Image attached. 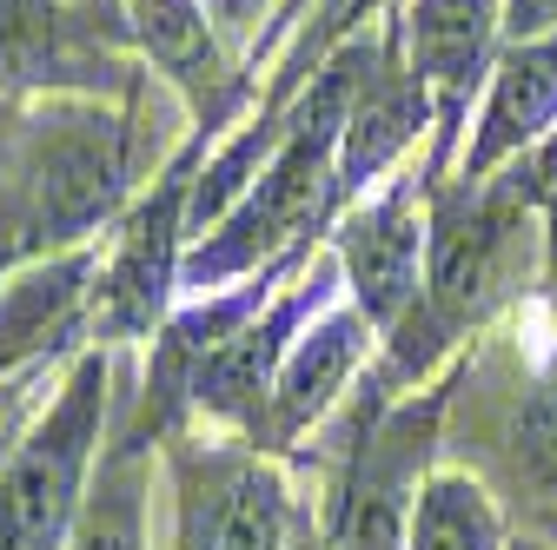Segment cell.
<instances>
[{"label": "cell", "mask_w": 557, "mask_h": 550, "mask_svg": "<svg viewBox=\"0 0 557 550\" xmlns=\"http://www.w3.org/2000/svg\"><path fill=\"white\" fill-rule=\"evenodd\" d=\"M550 265L544 205L531 192L524 160L484 173V179H438L432 186V239H425V292L385 332L379 378L398 391L425 378L458 338L492 325L511 299Z\"/></svg>", "instance_id": "obj_1"}, {"label": "cell", "mask_w": 557, "mask_h": 550, "mask_svg": "<svg viewBox=\"0 0 557 550\" xmlns=\"http://www.w3.org/2000/svg\"><path fill=\"white\" fill-rule=\"evenodd\" d=\"M372 40L379 34L352 27L319 60V74L286 107V126H278V140H272L265 166L252 173V186L233 199V213L213 233H199L186 246L180 299L239 286V279H252V272H265L278 259L312 252L319 239H332V226L345 220L338 140H345V113H352L359 74H366V60H372Z\"/></svg>", "instance_id": "obj_2"}, {"label": "cell", "mask_w": 557, "mask_h": 550, "mask_svg": "<svg viewBox=\"0 0 557 550\" xmlns=\"http://www.w3.org/2000/svg\"><path fill=\"white\" fill-rule=\"evenodd\" d=\"M139 100L47 93L21 107L0 173V279L34 259L100 246L139 192Z\"/></svg>", "instance_id": "obj_3"}, {"label": "cell", "mask_w": 557, "mask_h": 550, "mask_svg": "<svg viewBox=\"0 0 557 550\" xmlns=\"http://www.w3.org/2000/svg\"><path fill=\"white\" fill-rule=\"evenodd\" d=\"M120 411V352L66 359L40 418L0 451V550H66Z\"/></svg>", "instance_id": "obj_4"}, {"label": "cell", "mask_w": 557, "mask_h": 550, "mask_svg": "<svg viewBox=\"0 0 557 550\" xmlns=\"http://www.w3.org/2000/svg\"><path fill=\"white\" fill-rule=\"evenodd\" d=\"M465 372H451L445 385H425L411 398H392V385L372 365V398L338 425V464H332V491L319 504V530L332 550H405L411 537V511L418 491L432 485V451H438V425L451 411Z\"/></svg>", "instance_id": "obj_5"}, {"label": "cell", "mask_w": 557, "mask_h": 550, "mask_svg": "<svg viewBox=\"0 0 557 550\" xmlns=\"http://www.w3.org/2000/svg\"><path fill=\"white\" fill-rule=\"evenodd\" d=\"M226 133L193 126L180 153L153 173V186H139L120 226L100 239V272H94V346L126 352V346H153V332L180 305V265L193 246V186L199 166L213 160Z\"/></svg>", "instance_id": "obj_6"}, {"label": "cell", "mask_w": 557, "mask_h": 550, "mask_svg": "<svg viewBox=\"0 0 557 550\" xmlns=\"http://www.w3.org/2000/svg\"><path fill=\"white\" fill-rule=\"evenodd\" d=\"M126 0H0V93L8 100H139L147 93Z\"/></svg>", "instance_id": "obj_7"}, {"label": "cell", "mask_w": 557, "mask_h": 550, "mask_svg": "<svg viewBox=\"0 0 557 550\" xmlns=\"http://www.w3.org/2000/svg\"><path fill=\"white\" fill-rule=\"evenodd\" d=\"M166 477L180 498V550H286L299 504L278 458L246 438H166Z\"/></svg>", "instance_id": "obj_8"}, {"label": "cell", "mask_w": 557, "mask_h": 550, "mask_svg": "<svg viewBox=\"0 0 557 550\" xmlns=\"http://www.w3.org/2000/svg\"><path fill=\"white\" fill-rule=\"evenodd\" d=\"M338 299H345L338 252L319 246V252L293 272V279L278 286V299H272L239 338H226V346L199 365V378H193V425H220V432L259 445L265 411H272V378H278V365H286V352L299 346V332H306L319 312H332Z\"/></svg>", "instance_id": "obj_9"}, {"label": "cell", "mask_w": 557, "mask_h": 550, "mask_svg": "<svg viewBox=\"0 0 557 550\" xmlns=\"http://www.w3.org/2000/svg\"><path fill=\"white\" fill-rule=\"evenodd\" d=\"M432 166H405L359 205H345V220L332 226V252L345 272V299H352L372 325L379 346L385 332L418 305L425 292V239H432Z\"/></svg>", "instance_id": "obj_10"}, {"label": "cell", "mask_w": 557, "mask_h": 550, "mask_svg": "<svg viewBox=\"0 0 557 550\" xmlns=\"http://www.w3.org/2000/svg\"><path fill=\"white\" fill-rule=\"evenodd\" d=\"M398 40H405L411 74L432 87V107H438V133H432V160L425 166L445 173L458 160L471 100L498 66L505 0H411L398 14Z\"/></svg>", "instance_id": "obj_11"}, {"label": "cell", "mask_w": 557, "mask_h": 550, "mask_svg": "<svg viewBox=\"0 0 557 550\" xmlns=\"http://www.w3.org/2000/svg\"><path fill=\"white\" fill-rule=\"evenodd\" d=\"M94 272L100 246H81L0 279V385L40 378L53 359H81L94 346Z\"/></svg>", "instance_id": "obj_12"}, {"label": "cell", "mask_w": 557, "mask_h": 550, "mask_svg": "<svg viewBox=\"0 0 557 550\" xmlns=\"http://www.w3.org/2000/svg\"><path fill=\"white\" fill-rule=\"evenodd\" d=\"M425 126H438V107H432V87L411 74L398 21H392L372 40L352 113H345V140H338V192H345V205H359L418 140H425Z\"/></svg>", "instance_id": "obj_13"}, {"label": "cell", "mask_w": 557, "mask_h": 550, "mask_svg": "<svg viewBox=\"0 0 557 550\" xmlns=\"http://www.w3.org/2000/svg\"><path fill=\"white\" fill-rule=\"evenodd\" d=\"M372 346H379V325H372L352 299H338L332 312H319V318L299 332V346L286 352L278 378H272V411H265L259 451L278 458V451H293L306 432H319L332 411L345 404L352 378L366 372Z\"/></svg>", "instance_id": "obj_14"}, {"label": "cell", "mask_w": 557, "mask_h": 550, "mask_svg": "<svg viewBox=\"0 0 557 550\" xmlns=\"http://www.w3.org/2000/svg\"><path fill=\"white\" fill-rule=\"evenodd\" d=\"M550 133H557V34L505 40L492 80H484L471 140L458 147V179H484V173L537 153Z\"/></svg>", "instance_id": "obj_15"}, {"label": "cell", "mask_w": 557, "mask_h": 550, "mask_svg": "<svg viewBox=\"0 0 557 550\" xmlns=\"http://www.w3.org/2000/svg\"><path fill=\"white\" fill-rule=\"evenodd\" d=\"M153 451L133 438L107 445L66 550H153Z\"/></svg>", "instance_id": "obj_16"}, {"label": "cell", "mask_w": 557, "mask_h": 550, "mask_svg": "<svg viewBox=\"0 0 557 550\" xmlns=\"http://www.w3.org/2000/svg\"><path fill=\"white\" fill-rule=\"evenodd\" d=\"M405 550H511L498 498L471 471H432V485L418 491Z\"/></svg>", "instance_id": "obj_17"}, {"label": "cell", "mask_w": 557, "mask_h": 550, "mask_svg": "<svg viewBox=\"0 0 557 550\" xmlns=\"http://www.w3.org/2000/svg\"><path fill=\"white\" fill-rule=\"evenodd\" d=\"M511 464H518V477L537 491L531 504L557 524V365L544 372V385L524 398V411H518V432H511Z\"/></svg>", "instance_id": "obj_18"}, {"label": "cell", "mask_w": 557, "mask_h": 550, "mask_svg": "<svg viewBox=\"0 0 557 550\" xmlns=\"http://www.w3.org/2000/svg\"><path fill=\"white\" fill-rule=\"evenodd\" d=\"M524 173H531V192H537V205H544V233H550V272H557V133L537 147V153H524Z\"/></svg>", "instance_id": "obj_19"}, {"label": "cell", "mask_w": 557, "mask_h": 550, "mask_svg": "<svg viewBox=\"0 0 557 550\" xmlns=\"http://www.w3.org/2000/svg\"><path fill=\"white\" fill-rule=\"evenodd\" d=\"M557 34V0H505V40H544Z\"/></svg>", "instance_id": "obj_20"}, {"label": "cell", "mask_w": 557, "mask_h": 550, "mask_svg": "<svg viewBox=\"0 0 557 550\" xmlns=\"http://www.w3.org/2000/svg\"><path fill=\"white\" fill-rule=\"evenodd\" d=\"M265 8H272V0H206V14H213L220 40H246L265 21Z\"/></svg>", "instance_id": "obj_21"}, {"label": "cell", "mask_w": 557, "mask_h": 550, "mask_svg": "<svg viewBox=\"0 0 557 550\" xmlns=\"http://www.w3.org/2000/svg\"><path fill=\"white\" fill-rule=\"evenodd\" d=\"M21 107H27V100H8V93H0V173H8V153H14V133H21Z\"/></svg>", "instance_id": "obj_22"}, {"label": "cell", "mask_w": 557, "mask_h": 550, "mask_svg": "<svg viewBox=\"0 0 557 550\" xmlns=\"http://www.w3.org/2000/svg\"><path fill=\"white\" fill-rule=\"evenodd\" d=\"M286 550H332V543H325V530H319V517H312V511H299V524H293V543H286Z\"/></svg>", "instance_id": "obj_23"}, {"label": "cell", "mask_w": 557, "mask_h": 550, "mask_svg": "<svg viewBox=\"0 0 557 550\" xmlns=\"http://www.w3.org/2000/svg\"><path fill=\"white\" fill-rule=\"evenodd\" d=\"M379 8H392V0H345V14H338V27L352 34V27H359L366 14H379Z\"/></svg>", "instance_id": "obj_24"}, {"label": "cell", "mask_w": 557, "mask_h": 550, "mask_svg": "<svg viewBox=\"0 0 557 550\" xmlns=\"http://www.w3.org/2000/svg\"><path fill=\"white\" fill-rule=\"evenodd\" d=\"M34 385H40V378H21V385H0V418H8V411H14V404H21V398L34 391Z\"/></svg>", "instance_id": "obj_25"}, {"label": "cell", "mask_w": 557, "mask_h": 550, "mask_svg": "<svg viewBox=\"0 0 557 550\" xmlns=\"http://www.w3.org/2000/svg\"><path fill=\"white\" fill-rule=\"evenodd\" d=\"M518 550H537V543H518Z\"/></svg>", "instance_id": "obj_26"}]
</instances>
